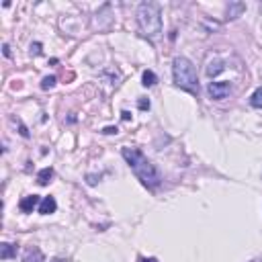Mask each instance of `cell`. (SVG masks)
I'll return each mask as SVG.
<instances>
[{"label":"cell","mask_w":262,"mask_h":262,"mask_svg":"<svg viewBox=\"0 0 262 262\" xmlns=\"http://www.w3.org/2000/svg\"><path fill=\"white\" fill-rule=\"evenodd\" d=\"M250 105L254 109H262V86H260V88H256L254 94L250 96Z\"/></svg>","instance_id":"obj_12"},{"label":"cell","mask_w":262,"mask_h":262,"mask_svg":"<svg viewBox=\"0 0 262 262\" xmlns=\"http://www.w3.org/2000/svg\"><path fill=\"white\" fill-rule=\"evenodd\" d=\"M52 262H66V260H64V258H54Z\"/></svg>","instance_id":"obj_22"},{"label":"cell","mask_w":262,"mask_h":262,"mask_svg":"<svg viewBox=\"0 0 262 262\" xmlns=\"http://www.w3.org/2000/svg\"><path fill=\"white\" fill-rule=\"evenodd\" d=\"M31 54H33V56H39V54H41V43H33V45H31Z\"/></svg>","instance_id":"obj_16"},{"label":"cell","mask_w":262,"mask_h":262,"mask_svg":"<svg viewBox=\"0 0 262 262\" xmlns=\"http://www.w3.org/2000/svg\"><path fill=\"white\" fill-rule=\"evenodd\" d=\"M37 205H41V199L37 197V195H29V197H25L23 201L19 203V209L23 211V213H33V209Z\"/></svg>","instance_id":"obj_5"},{"label":"cell","mask_w":262,"mask_h":262,"mask_svg":"<svg viewBox=\"0 0 262 262\" xmlns=\"http://www.w3.org/2000/svg\"><path fill=\"white\" fill-rule=\"evenodd\" d=\"M137 25L144 37L154 39L162 33V17H160V6L156 2H142L137 8Z\"/></svg>","instance_id":"obj_2"},{"label":"cell","mask_w":262,"mask_h":262,"mask_svg":"<svg viewBox=\"0 0 262 262\" xmlns=\"http://www.w3.org/2000/svg\"><path fill=\"white\" fill-rule=\"evenodd\" d=\"M121 117H123V121H129L131 119V113H129V111H123Z\"/></svg>","instance_id":"obj_19"},{"label":"cell","mask_w":262,"mask_h":262,"mask_svg":"<svg viewBox=\"0 0 262 262\" xmlns=\"http://www.w3.org/2000/svg\"><path fill=\"white\" fill-rule=\"evenodd\" d=\"M23 262H45V258H43V252L39 250V248L31 246V248H27V250H25Z\"/></svg>","instance_id":"obj_6"},{"label":"cell","mask_w":262,"mask_h":262,"mask_svg":"<svg viewBox=\"0 0 262 262\" xmlns=\"http://www.w3.org/2000/svg\"><path fill=\"white\" fill-rule=\"evenodd\" d=\"M123 158L129 164V168L133 170V174L137 176V180H142V184H146L147 189H156L160 184V172L156 170V166L149 162L144 152H140L137 147H123L121 149Z\"/></svg>","instance_id":"obj_1"},{"label":"cell","mask_w":262,"mask_h":262,"mask_svg":"<svg viewBox=\"0 0 262 262\" xmlns=\"http://www.w3.org/2000/svg\"><path fill=\"white\" fill-rule=\"evenodd\" d=\"M52 178H54V168H49V166L39 170V174H37V182H39L41 186L49 184V182H52Z\"/></svg>","instance_id":"obj_8"},{"label":"cell","mask_w":262,"mask_h":262,"mask_svg":"<svg viewBox=\"0 0 262 262\" xmlns=\"http://www.w3.org/2000/svg\"><path fill=\"white\" fill-rule=\"evenodd\" d=\"M2 52H4V56H6V58H10V47H8L6 43L2 45Z\"/></svg>","instance_id":"obj_20"},{"label":"cell","mask_w":262,"mask_h":262,"mask_svg":"<svg viewBox=\"0 0 262 262\" xmlns=\"http://www.w3.org/2000/svg\"><path fill=\"white\" fill-rule=\"evenodd\" d=\"M172 74H174V82L180 88L189 90V92H199V76H197V70L193 66L191 59H186L182 56L174 58V66H172Z\"/></svg>","instance_id":"obj_3"},{"label":"cell","mask_w":262,"mask_h":262,"mask_svg":"<svg viewBox=\"0 0 262 262\" xmlns=\"http://www.w3.org/2000/svg\"><path fill=\"white\" fill-rule=\"evenodd\" d=\"M15 254H17V246L6 244V242L0 246V258H2V260H8V258H12Z\"/></svg>","instance_id":"obj_10"},{"label":"cell","mask_w":262,"mask_h":262,"mask_svg":"<svg viewBox=\"0 0 262 262\" xmlns=\"http://www.w3.org/2000/svg\"><path fill=\"white\" fill-rule=\"evenodd\" d=\"M137 107H140L142 111H147V109H149V101H147V98H146V96H142V98H140V101H137Z\"/></svg>","instance_id":"obj_15"},{"label":"cell","mask_w":262,"mask_h":262,"mask_svg":"<svg viewBox=\"0 0 262 262\" xmlns=\"http://www.w3.org/2000/svg\"><path fill=\"white\" fill-rule=\"evenodd\" d=\"M19 133H21L23 137H29V131H27V127H25L23 123H21V125H19Z\"/></svg>","instance_id":"obj_18"},{"label":"cell","mask_w":262,"mask_h":262,"mask_svg":"<svg viewBox=\"0 0 262 262\" xmlns=\"http://www.w3.org/2000/svg\"><path fill=\"white\" fill-rule=\"evenodd\" d=\"M56 209H58V203H56V199H54V197H45V199H41V205H39V213H41V215L56 213Z\"/></svg>","instance_id":"obj_7"},{"label":"cell","mask_w":262,"mask_h":262,"mask_svg":"<svg viewBox=\"0 0 262 262\" xmlns=\"http://www.w3.org/2000/svg\"><path fill=\"white\" fill-rule=\"evenodd\" d=\"M223 68H226V66H223V61H211V64L207 66V76H217Z\"/></svg>","instance_id":"obj_11"},{"label":"cell","mask_w":262,"mask_h":262,"mask_svg":"<svg viewBox=\"0 0 262 262\" xmlns=\"http://www.w3.org/2000/svg\"><path fill=\"white\" fill-rule=\"evenodd\" d=\"M142 80H144V82H142L144 86H154L158 78H156V74H154L152 70H146V72H144V76H142Z\"/></svg>","instance_id":"obj_13"},{"label":"cell","mask_w":262,"mask_h":262,"mask_svg":"<svg viewBox=\"0 0 262 262\" xmlns=\"http://www.w3.org/2000/svg\"><path fill=\"white\" fill-rule=\"evenodd\" d=\"M117 131H119L117 127H105L101 133H105V135H113V133H117Z\"/></svg>","instance_id":"obj_17"},{"label":"cell","mask_w":262,"mask_h":262,"mask_svg":"<svg viewBox=\"0 0 262 262\" xmlns=\"http://www.w3.org/2000/svg\"><path fill=\"white\" fill-rule=\"evenodd\" d=\"M54 86H56V76H45L41 80V88L43 90H49V88H54Z\"/></svg>","instance_id":"obj_14"},{"label":"cell","mask_w":262,"mask_h":262,"mask_svg":"<svg viewBox=\"0 0 262 262\" xmlns=\"http://www.w3.org/2000/svg\"><path fill=\"white\" fill-rule=\"evenodd\" d=\"M140 262H158L156 258H140Z\"/></svg>","instance_id":"obj_21"},{"label":"cell","mask_w":262,"mask_h":262,"mask_svg":"<svg viewBox=\"0 0 262 262\" xmlns=\"http://www.w3.org/2000/svg\"><path fill=\"white\" fill-rule=\"evenodd\" d=\"M207 92H209V96L213 98V101H223V98H226L232 92V82H228V80H223V82H211L207 86Z\"/></svg>","instance_id":"obj_4"},{"label":"cell","mask_w":262,"mask_h":262,"mask_svg":"<svg viewBox=\"0 0 262 262\" xmlns=\"http://www.w3.org/2000/svg\"><path fill=\"white\" fill-rule=\"evenodd\" d=\"M244 10H246V4L244 2H232L228 6V19H238Z\"/></svg>","instance_id":"obj_9"}]
</instances>
